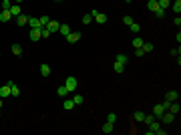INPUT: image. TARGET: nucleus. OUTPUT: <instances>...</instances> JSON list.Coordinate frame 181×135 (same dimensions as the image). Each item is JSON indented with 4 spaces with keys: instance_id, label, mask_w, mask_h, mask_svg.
I'll return each instance as SVG.
<instances>
[{
    "instance_id": "f257e3e1",
    "label": "nucleus",
    "mask_w": 181,
    "mask_h": 135,
    "mask_svg": "<svg viewBox=\"0 0 181 135\" xmlns=\"http://www.w3.org/2000/svg\"><path fill=\"white\" fill-rule=\"evenodd\" d=\"M163 133H165V131H163V129H161V125L155 123V121L149 125V129H147V135H163Z\"/></svg>"
},
{
    "instance_id": "f03ea898",
    "label": "nucleus",
    "mask_w": 181,
    "mask_h": 135,
    "mask_svg": "<svg viewBox=\"0 0 181 135\" xmlns=\"http://www.w3.org/2000/svg\"><path fill=\"white\" fill-rule=\"evenodd\" d=\"M90 16H93V18H95L99 24H105V22H107V14H103V12L93 10V12H90Z\"/></svg>"
},
{
    "instance_id": "7ed1b4c3",
    "label": "nucleus",
    "mask_w": 181,
    "mask_h": 135,
    "mask_svg": "<svg viewBox=\"0 0 181 135\" xmlns=\"http://www.w3.org/2000/svg\"><path fill=\"white\" fill-rule=\"evenodd\" d=\"M65 87H67L68 93H73V91L77 89V79H75V77H68V79L65 81Z\"/></svg>"
},
{
    "instance_id": "20e7f679",
    "label": "nucleus",
    "mask_w": 181,
    "mask_h": 135,
    "mask_svg": "<svg viewBox=\"0 0 181 135\" xmlns=\"http://www.w3.org/2000/svg\"><path fill=\"white\" fill-rule=\"evenodd\" d=\"M0 97H10V81L0 87Z\"/></svg>"
},
{
    "instance_id": "39448f33",
    "label": "nucleus",
    "mask_w": 181,
    "mask_h": 135,
    "mask_svg": "<svg viewBox=\"0 0 181 135\" xmlns=\"http://www.w3.org/2000/svg\"><path fill=\"white\" fill-rule=\"evenodd\" d=\"M175 117H177V115H173V113H163V115H161V119H163V123H173V121H175Z\"/></svg>"
},
{
    "instance_id": "423d86ee",
    "label": "nucleus",
    "mask_w": 181,
    "mask_h": 135,
    "mask_svg": "<svg viewBox=\"0 0 181 135\" xmlns=\"http://www.w3.org/2000/svg\"><path fill=\"white\" fill-rule=\"evenodd\" d=\"M165 111H167V109H165V107H163L161 103L153 107V115H155V117H159V119H161V115H163V113H165Z\"/></svg>"
},
{
    "instance_id": "0eeeda50",
    "label": "nucleus",
    "mask_w": 181,
    "mask_h": 135,
    "mask_svg": "<svg viewBox=\"0 0 181 135\" xmlns=\"http://www.w3.org/2000/svg\"><path fill=\"white\" fill-rule=\"evenodd\" d=\"M38 38H40V28H30V40L36 43Z\"/></svg>"
},
{
    "instance_id": "6e6552de",
    "label": "nucleus",
    "mask_w": 181,
    "mask_h": 135,
    "mask_svg": "<svg viewBox=\"0 0 181 135\" xmlns=\"http://www.w3.org/2000/svg\"><path fill=\"white\" fill-rule=\"evenodd\" d=\"M67 40H68V43H79V40H80V32H70V34H67Z\"/></svg>"
},
{
    "instance_id": "1a4fd4ad",
    "label": "nucleus",
    "mask_w": 181,
    "mask_h": 135,
    "mask_svg": "<svg viewBox=\"0 0 181 135\" xmlns=\"http://www.w3.org/2000/svg\"><path fill=\"white\" fill-rule=\"evenodd\" d=\"M10 18H12L10 10H2V12H0V22H8Z\"/></svg>"
},
{
    "instance_id": "9d476101",
    "label": "nucleus",
    "mask_w": 181,
    "mask_h": 135,
    "mask_svg": "<svg viewBox=\"0 0 181 135\" xmlns=\"http://www.w3.org/2000/svg\"><path fill=\"white\" fill-rule=\"evenodd\" d=\"M167 111H171L173 115H177V113H179V103H177V101H171V103H169V109H167Z\"/></svg>"
},
{
    "instance_id": "9b49d317",
    "label": "nucleus",
    "mask_w": 181,
    "mask_h": 135,
    "mask_svg": "<svg viewBox=\"0 0 181 135\" xmlns=\"http://www.w3.org/2000/svg\"><path fill=\"white\" fill-rule=\"evenodd\" d=\"M165 99H167V101H177V99H179V93H177V91H169V93L165 95Z\"/></svg>"
},
{
    "instance_id": "f8f14e48",
    "label": "nucleus",
    "mask_w": 181,
    "mask_h": 135,
    "mask_svg": "<svg viewBox=\"0 0 181 135\" xmlns=\"http://www.w3.org/2000/svg\"><path fill=\"white\" fill-rule=\"evenodd\" d=\"M46 26H48V30H50V32H57L58 28H60V24H58L57 20H50V22L46 24Z\"/></svg>"
},
{
    "instance_id": "ddd939ff",
    "label": "nucleus",
    "mask_w": 181,
    "mask_h": 135,
    "mask_svg": "<svg viewBox=\"0 0 181 135\" xmlns=\"http://www.w3.org/2000/svg\"><path fill=\"white\" fill-rule=\"evenodd\" d=\"M16 22H18V26H24V24H28V16H24V14H18V16H16Z\"/></svg>"
},
{
    "instance_id": "4468645a",
    "label": "nucleus",
    "mask_w": 181,
    "mask_h": 135,
    "mask_svg": "<svg viewBox=\"0 0 181 135\" xmlns=\"http://www.w3.org/2000/svg\"><path fill=\"white\" fill-rule=\"evenodd\" d=\"M28 26H30V28H40V24H38V18H34V16H28Z\"/></svg>"
},
{
    "instance_id": "2eb2a0df",
    "label": "nucleus",
    "mask_w": 181,
    "mask_h": 135,
    "mask_svg": "<svg viewBox=\"0 0 181 135\" xmlns=\"http://www.w3.org/2000/svg\"><path fill=\"white\" fill-rule=\"evenodd\" d=\"M58 32L62 34V36H67V34H70V26H68V24H60V28H58Z\"/></svg>"
},
{
    "instance_id": "dca6fc26",
    "label": "nucleus",
    "mask_w": 181,
    "mask_h": 135,
    "mask_svg": "<svg viewBox=\"0 0 181 135\" xmlns=\"http://www.w3.org/2000/svg\"><path fill=\"white\" fill-rule=\"evenodd\" d=\"M113 69H115V73H117V75H121V73L125 71V65H121V63H117V61H115V63H113Z\"/></svg>"
},
{
    "instance_id": "f3484780",
    "label": "nucleus",
    "mask_w": 181,
    "mask_h": 135,
    "mask_svg": "<svg viewBox=\"0 0 181 135\" xmlns=\"http://www.w3.org/2000/svg\"><path fill=\"white\" fill-rule=\"evenodd\" d=\"M10 95H12V97H18V95H20V89H18L12 81H10Z\"/></svg>"
},
{
    "instance_id": "a211bd4d",
    "label": "nucleus",
    "mask_w": 181,
    "mask_h": 135,
    "mask_svg": "<svg viewBox=\"0 0 181 135\" xmlns=\"http://www.w3.org/2000/svg\"><path fill=\"white\" fill-rule=\"evenodd\" d=\"M147 8H149V10H151V12H155V10H157V8H159V2H157V0H149Z\"/></svg>"
},
{
    "instance_id": "6ab92c4d",
    "label": "nucleus",
    "mask_w": 181,
    "mask_h": 135,
    "mask_svg": "<svg viewBox=\"0 0 181 135\" xmlns=\"http://www.w3.org/2000/svg\"><path fill=\"white\" fill-rule=\"evenodd\" d=\"M10 51H12V55H14V56L22 55V46H20V45H12V48H10Z\"/></svg>"
},
{
    "instance_id": "aec40b11",
    "label": "nucleus",
    "mask_w": 181,
    "mask_h": 135,
    "mask_svg": "<svg viewBox=\"0 0 181 135\" xmlns=\"http://www.w3.org/2000/svg\"><path fill=\"white\" fill-rule=\"evenodd\" d=\"M10 14H12V16H18V14H22V12H20V6H18V4H12V6H10Z\"/></svg>"
},
{
    "instance_id": "412c9836",
    "label": "nucleus",
    "mask_w": 181,
    "mask_h": 135,
    "mask_svg": "<svg viewBox=\"0 0 181 135\" xmlns=\"http://www.w3.org/2000/svg\"><path fill=\"white\" fill-rule=\"evenodd\" d=\"M115 61H117V63H121V65H127V63H129V56H127V55H117Z\"/></svg>"
},
{
    "instance_id": "4be33fe9",
    "label": "nucleus",
    "mask_w": 181,
    "mask_h": 135,
    "mask_svg": "<svg viewBox=\"0 0 181 135\" xmlns=\"http://www.w3.org/2000/svg\"><path fill=\"white\" fill-rule=\"evenodd\" d=\"M48 36H50L48 26H40V38H48Z\"/></svg>"
},
{
    "instance_id": "5701e85b",
    "label": "nucleus",
    "mask_w": 181,
    "mask_h": 135,
    "mask_svg": "<svg viewBox=\"0 0 181 135\" xmlns=\"http://www.w3.org/2000/svg\"><path fill=\"white\" fill-rule=\"evenodd\" d=\"M40 75H42V77H48V75H50V67H48V65H40Z\"/></svg>"
},
{
    "instance_id": "b1692460",
    "label": "nucleus",
    "mask_w": 181,
    "mask_h": 135,
    "mask_svg": "<svg viewBox=\"0 0 181 135\" xmlns=\"http://www.w3.org/2000/svg\"><path fill=\"white\" fill-rule=\"evenodd\" d=\"M101 131H103V133H111V131H113V123H109V121H107V123L101 127Z\"/></svg>"
},
{
    "instance_id": "393cba45",
    "label": "nucleus",
    "mask_w": 181,
    "mask_h": 135,
    "mask_svg": "<svg viewBox=\"0 0 181 135\" xmlns=\"http://www.w3.org/2000/svg\"><path fill=\"white\" fill-rule=\"evenodd\" d=\"M143 43H145V40H143V38H139V36H135V38H133V46H135V48H141V46H143Z\"/></svg>"
},
{
    "instance_id": "a878e982",
    "label": "nucleus",
    "mask_w": 181,
    "mask_h": 135,
    "mask_svg": "<svg viewBox=\"0 0 181 135\" xmlns=\"http://www.w3.org/2000/svg\"><path fill=\"white\" fill-rule=\"evenodd\" d=\"M133 117H135V121H143V119H145V113H143V111H135V113H133Z\"/></svg>"
},
{
    "instance_id": "bb28decb",
    "label": "nucleus",
    "mask_w": 181,
    "mask_h": 135,
    "mask_svg": "<svg viewBox=\"0 0 181 135\" xmlns=\"http://www.w3.org/2000/svg\"><path fill=\"white\" fill-rule=\"evenodd\" d=\"M153 121H155V115H145V119H143V123H145V125H151Z\"/></svg>"
},
{
    "instance_id": "cd10ccee",
    "label": "nucleus",
    "mask_w": 181,
    "mask_h": 135,
    "mask_svg": "<svg viewBox=\"0 0 181 135\" xmlns=\"http://www.w3.org/2000/svg\"><path fill=\"white\" fill-rule=\"evenodd\" d=\"M57 93L60 95V97H67V95H68V91H67V87H65V85H62V87H58Z\"/></svg>"
},
{
    "instance_id": "c85d7f7f",
    "label": "nucleus",
    "mask_w": 181,
    "mask_h": 135,
    "mask_svg": "<svg viewBox=\"0 0 181 135\" xmlns=\"http://www.w3.org/2000/svg\"><path fill=\"white\" fill-rule=\"evenodd\" d=\"M173 10H175V14L181 12V0H175V2H173Z\"/></svg>"
},
{
    "instance_id": "c756f323",
    "label": "nucleus",
    "mask_w": 181,
    "mask_h": 135,
    "mask_svg": "<svg viewBox=\"0 0 181 135\" xmlns=\"http://www.w3.org/2000/svg\"><path fill=\"white\" fill-rule=\"evenodd\" d=\"M83 101H85V97H80V95H75V97H73V103H75V105H83Z\"/></svg>"
},
{
    "instance_id": "7c9ffc66",
    "label": "nucleus",
    "mask_w": 181,
    "mask_h": 135,
    "mask_svg": "<svg viewBox=\"0 0 181 135\" xmlns=\"http://www.w3.org/2000/svg\"><path fill=\"white\" fill-rule=\"evenodd\" d=\"M73 107H75V103H73V99H65V109H67V111H70Z\"/></svg>"
},
{
    "instance_id": "2f4dec72",
    "label": "nucleus",
    "mask_w": 181,
    "mask_h": 135,
    "mask_svg": "<svg viewBox=\"0 0 181 135\" xmlns=\"http://www.w3.org/2000/svg\"><path fill=\"white\" fill-rule=\"evenodd\" d=\"M159 2V8H167V6H171V0H157Z\"/></svg>"
},
{
    "instance_id": "473e14b6",
    "label": "nucleus",
    "mask_w": 181,
    "mask_h": 135,
    "mask_svg": "<svg viewBox=\"0 0 181 135\" xmlns=\"http://www.w3.org/2000/svg\"><path fill=\"white\" fill-rule=\"evenodd\" d=\"M10 6H12L10 0H2V10H10Z\"/></svg>"
},
{
    "instance_id": "72a5a7b5",
    "label": "nucleus",
    "mask_w": 181,
    "mask_h": 135,
    "mask_svg": "<svg viewBox=\"0 0 181 135\" xmlns=\"http://www.w3.org/2000/svg\"><path fill=\"white\" fill-rule=\"evenodd\" d=\"M48 22H50V20H48V16H40V18H38V24H40V26H46Z\"/></svg>"
},
{
    "instance_id": "f704fd0d",
    "label": "nucleus",
    "mask_w": 181,
    "mask_h": 135,
    "mask_svg": "<svg viewBox=\"0 0 181 135\" xmlns=\"http://www.w3.org/2000/svg\"><path fill=\"white\" fill-rule=\"evenodd\" d=\"M141 48H143L145 53H151V51H153V45H151V43H143V46H141Z\"/></svg>"
},
{
    "instance_id": "c9c22d12",
    "label": "nucleus",
    "mask_w": 181,
    "mask_h": 135,
    "mask_svg": "<svg viewBox=\"0 0 181 135\" xmlns=\"http://www.w3.org/2000/svg\"><path fill=\"white\" fill-rule=\"evenodd\" d=\"M155 16H157V18H163V16H165V8H157V10H155Z\"/></svg>"
},
{
    "instance_id": "e433bc0d",
    "label": "nucleus",
    "mask_w": 181,
    "mask_h": 135,
    "mask_svg": "<svg viewBox=\"0 0 181 135\" xmlns=\"http://www.w3.org/2000/svg\"><path fill=\"white\" fill-rule=\"evenodd\" d=\"M107 121H109V123H115V121H117V115H115V113H109V115H107Z\"/></svg>"
},
{
    "instance_id": "4c0bfd02",
    "label": "nucleus",
    "mask_w": 181,
    "mask_h": 135,
    "mask_svg": "<svg viewBox=\"0 0 181 135\" xmlns=\"http://www.w3.org/2000/svg\"><path fill=\"white\" fill-rule=\"evenodd\" d=\"M90 20H93L90 14H85V16H83V24H90Z\"/></svg>"
},
{
    "instance_id": "58836bf2",
    "label": "nucleus",
    "mask_w": 181,
    "mask_h": 135,
    "mask_svg": "<svg viewBox=\"0 0 181 135\" xmlns=\"http://www.w3.org/2000/svg\"><path fill=\"white\" fill-rule=\"evenodd\" d=\"M129 26H131V30H133V32H139V30H141V28H139V24H129Z\"/></svg>"
},
{
    "instance_id": "ea45409f",
    "label": "nucleus",
    "mask_w": 181,
    "mask_h": 135,
    "mask_svg": "<svg viewBox=\"0 0 181 135\" xmlns=\"http://www.w3.org/2000/svg\"><path fill=\"white\" fill-rule=\"evenodd\" d=\"M179 53H181L179 46H177V48H171V55H173V56H179Z\"/></svg>"
},
{
    "instance_id": "a19ab883",
    "label": "nucleus",
    "mask_w": 181,
    "mask_h": 135,
    "mask_svg": "<svg viewBox=\"0 0 181 135\" xmlns=\"http://www.w3.org/2000/svg\"><path fill=\"white\" fill-rule=\"evenodd\" d=\"M123 22L127 24V26H129V24H133V18H131V16H125V18H123Z\"/></svg>"
},
{
    "instance_id": "79ce46f5",
    "label": "nucleus",
    "mask_w": 181,
    "mask_h": 135,
    "mask_svg": "<svg viewBox=\"0 0 181 135\" xmlns=\"http://www.w3.org/2000/svg\"><path fill=\"white\" fill-rule=\"evenodd\" d=\"M135 55H137V56H143V55H145V51H143V48H137Z\"/></svg>"
},
{
    "instance_id": "37998d69",
    "label": "nucleus",
    "mask_w": 181,
    "mask_h": 135,
    "mask_svg": "<svg viewBox=\"0 0 181 135\" xmlns=\"http://www.w3.org/2000/svg\"><path fill=\"white\" fill-rule=\"evenodd\" d=\"M173 22L177 24V26H179V24H181V16H179V14H177V16H175V20H173Z\"/></svg>"
},
{
    "instance_id": "c03bdc74",
    "label": "nucleus",
    "mask_w": 181,
    "mask_h": 135,
    "mask_svg": "<svg viewBox=\"0 0 181 135\" xmlns=\"http://www.w3.org/2000/svg\"><path fill=\"white\" fill-rule=\"evenodd\" d=\"M0 109H2V99H0Z\"/></svg>"
},
{
    "instance_id": "a18cd8bd",
    "label": "nucleus",
    "mask_w": 181,
    "mask_h": 135,
    "mask_svg": "<svg viewBox=\"0 0 181 135\" xmlns=\"http://www.w3.org/2000/svg\"><path fill=\"white\" fill-rule=\"evenodd\" d=\"M18 2H20V0H16V4H18Z\"/></svg>"
},
{
    "instance_id": "49530a36",
    "label": "nucleus",
    "mask_w": 181,
    "mask_h": 135,
    "mask_svg": "<svg viewBox=\"0 0 181 135\" xmlns=\"http://www.w3.org/2000/svg\"><path fill=\"white\" fill-rule=\"evenodd\" d=\"M57 2H58V0H57Z\"/></svg>"
},
{
    "instance_id": "de8ad7c7",
    "label": "nucleus",
    "mask_w": 181,
    "mask_h": 135,
    "mask_svg": "<svg viewBox=\"0 0 181 135\" xmlns=\"http://www.w3.org/2000/svg\"><path fill=\"white\" fill-rule=\"evenodd\" d=\"M10 2H12V0H10Z\"/></svg>"
}]
</instances>
